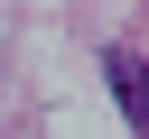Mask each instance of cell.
<instances>
[{"instance_id": "cell-1", "label": "cell", "mask_w": 149, "mask_h": 139, "mask_svg": "<svg viewBox=\"0 0 149 139\" xmlns=\"http://www.w3.org/2000/svg\"><path fill=\"white\" fill-rule=\"evenodd\" d=\"M112 93H121L130 130H149V83H140V56H112Z\"/></svg>"}]
</instances>
